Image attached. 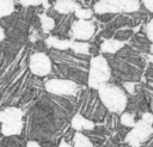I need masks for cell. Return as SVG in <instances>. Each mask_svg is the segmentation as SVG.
Wrapping results in <instances>:
<instances>
[{"mask_svg":"<svg viewBox=\"0 0 153 147\" xmlns=\"http://www.w3.org/2000/svg\"><path fill=\"white\" fill-rule=\"evenodd\" d=\"M73 39H60L55 36H50L48 39H47V44L49 47H53L54 49L59 50V51H62V50H66L68 48H71V44H72Z\"/></svg>","mask_w":153,"mask_h":147,"instance_id":"cell-12","label":"cell"},{"mask_svg":"<svg viewBox=\"0 0 153 147\" xmlns=\"http://www.w3.org/2000/svg\"><path fill=\"white\" fill-rule=\"evenodd\" d=\"M59 147H72V146H71V145H69L68 142H66L65 140H62V141L60 142V145H59Z\"/></svg>","mask_w":153,"mask_h":147,"instance_id":"cell-26","label":"cell"},{"mask_svg":"<svg viewBox=\"0 0 153 147\" xmlns=\"http://www.w3.org/2000/svg\"><path fill=\"white\" fill-rule=\"evenodd\" d=\"M74 14L79 20H90L93 16V11L90 8H81L80 7L74 12Z\"/></svg>","mask_w":153,"mask_h":147,"instance_id":"cell-18","label":"cell"},{"mask_svg":"<svg viewBox=\"0 0 153 147\" xmlns=\"http://www.w3.org/2000/svg\"><path fill=\"white\" fill-rule=\"evenodd\" d=\"M14 136H6V139L0 140V147H22V142L18 137Z\"/></svg>","mask_w":153,"mask_h":147,"instance_id":"cell-17","label":"cell"},{"mask_svg":"<svg viewBox=\"0 0 153 147\" xmlns=\"http://www.w3.org/2000/svg\"><path fill=\"white\" fill-rule=\"evenodd\" d=\"M121 122H122L123 125L129 127V128H133L135 125V123H136L135 120H134L133 114H130V112H122V115H121Z\"/></svg>","mask_w":153,"mask_h":147,"instance_id":"cell-19","label":"cell"},{"mask_svg":"<svg viewBox=\"0 0 153 147\" xmlns=\"http://www.w3.org/2000/svg\"><path fill=\"white\" fill-rule=\"evenodd\" d=\"M4 37H5V32H4V29L0 26V42L4 39Z\"/></svg>","mask_w":153,"mask_h":147,"instance_id":"cell-27","label":"cell"},{"mask_svg":"<svg viewBox=\"0 0 153 147\" xmlns=\"http://www.w3.org/2000/svg\"><path fill=\"white\" fill-rule=\"evenodd\" d=\"M153 134L152 124L145 122L143 120L135 123L133 129L126 136V142H128L131 147H139L141 143L148 140V137Z\"/></svg>","mask_w":153,"mask_h":147,"instance_id":"cell-5","label":"cell"},{"mask_svg":"<svg viewBox=\"0 0 153 147\" xmlns=\"http://www.w3.org/2000/svg\"><path fill=\"white\" fill-rule=\"evenodd\" d=\"M111 78V69L108 60L103 55H97L90 61V72L87 84L91 88H100L103 85L108 84Z\"/></svg>","mask_w":153,"mask_h":147,"instance_id":"cell-2","label":"cell"},{"mask_svg":"<svg viewBox=\"0 0 153 147\" xmlns=\"http://www.w3.org/2000/svg\"><path fill=\"white\" fill-rule=\"evenodd\" d=\"M14 11V2L11 0H0V19L8 17Z\"/></svg>","mask_w":153,"mask_h":147,"instance_id":"cell-14","label":"cell"},{"mask_svg":"<svg viewBox=\"0 0 153 147\" xmlns=\"http://www.w3.org/2000/svg\"><path fill=\"white\" fill-rule=\"evenodd\" d=\"M142 5L151 12H153V0H143L142 1Z\"/></svg>","mask_w":153,"mask_h":147,"instance_id":"cell-24","label":"cell"},{"mask_svg":"<svg viewBox=\"0 0 153 147\" xmlns=\"http://www.w3.org/2000/svg\"><path fill=\"white\" fill-rule=\"evenodd\" d=\"M45 90L55 96H74L78 92V85L69 79H50L45 82Z\"/></svg>","mask_w":153,"mask_h":147,"instance_id":"cell-6","label":"cell"},{"mask_svg":"<svg viewBox=\"0 0 153 147\" xmlns=\"http://www.w3.org/2000/svg\"><path fill=\"white\" fill-rule=\"evenodd\" d=\"M96 31V25L92 20H76L72 24L71 35L73 39L79 42L88 41Z\"/></svg>","mask_w":153,"mask_h":147,"instance_id":"cell-8","label":"cell"},{"mask_svg":"<svg viewBox=\"0 0 153 147\" xmlns=\"http://www.w3.org/2000/svg\"><path fill=\"white\" fill-rule=\"evenodd\" d=\"M149 50H151V53H153V44L151 45V49H149Z\"/></svg>","mask_w":153,"mask_h":147,"instance_id":"cell-28","label":"cell"},{"mask_svg":"<svg viewBox=\"0 0 153 147\" xmlns=\"http://www.w3.org/2000/svg\"><path fill=\"white\" fill-rule=\"evenodd\" d=\"M142 120H143L145 122L149 123V124H153V115H152V114H149V112L143 114V115H142Z\"/></svg>","mask_w":153,"mask_h":147,"instance_id":"cell-23","label":"cell"},{"mask_svg":"<svg viewBox=\"0 0 153 147\" xmlns=\"http://www.w3.org/2000/svg\"><path fill=\"white\" fill-rule=\"evenodd\" d=\"M98 96L103 105L114 114H122L127 106L124 90L114 84H105L98 88Z\"/></svg>","mask_w":153,"mask_h":147,"instance_id":"cell-1","label":"cell"},{"mask_svg":"<svg viewBox=\"0 0 153 147\" xmlns=\"http://www.w3.org/2000/svg\"><path fill=\"white\" fill-rule=\"evenodd\" d=\"M54 8L57 13L61 14H68L71 12H75L78 8H80L79 4L73 0H59L54 4Z\"/></svg>","mask_w":153,"mask_h":147,"instance_id":"cell-9","label":"cell"},{"mask_svg":"<svg viewBox=\"0 0 153 147\" xmlns=\"http://www.w3.org/2000/svg\"><path fill=\"white\" fill-rule=\"evenodd\" d=\"M43 1H19L20 5L23 6H38V5H42Z\"/></svg>","mask_w":153,"mask_h":147,"instance_id":"cell-22","label":"cell"},{"mask_svg":"<svg viewBox=\"0 0 153 147\" xmlns=\"http://www.w3.org/2000/svg\"><path fill=\"white\" fill-rule=\"evenodd\" d=\"M39 22H41L43 32H49V31H51V30L54 29V26H55V20H54L51 17L47 16V14H42V16L39 17Z\"/></svg>","mask_w":153,"mask_h":147,"instance_id":"cell-16","label":"cell"},{"mask_svg":"<svg viewBox=\"0 0 153 147\" xmlns=\"http://www.w3.org/2000/svg\"><path fill=\"white\" fill-rule=\"evenodd\" d=\"M71 49L76 54H88L90 51V44L86 42H79L73 41L71 44Z\"/></svg>","mask_w":153,"mask_h":147,"instance_id":"cell-15","label":"cell"},{"mask_svg":"<svg viewBox=\"0 0 153 147\" xmlns=\"http://www.w3.org/2000/svg\"><path fill=\"white\" fill-rule=\"evenodd\" d=\"M123 86H124V88L127 90L128 93H130V94L134 93V91H135V85H134V82H124Z\"/></svg>","mask_w":153,"mask_h":147,"instance_id":"cell-21","label":"cell"},{"mask_svg":"<svg viewBox=\"0 0 153 147\" xmlns=\"http://www.w3.org/2000/svg\"><path fill=\"white\" fill-rule=\"evenodd\" d=\"M26 147H42L37 141H33V140H30L26 142Z\"/></svg>","mask_w":153,"mask_h":147,"instance_id":"cell-25","label":"cell"},{"mask_svg":"<svg viewBox=\"0 0 153 147\" xmlns=\"http://www.w3.org/2000/svg\"><path fill=\"white\" fill-rule=\"evenodd\" d=\"M123 45H124V42H122V41H118L115 38L105 39L100 45V51L106 53V54H115L121 48H123Z\"/></svg>","mask_w":153,"mask_h":147,"instance_id":"cell-11","label":"cell"},{"mask_svg":"<svg viewBox=\"0 0 153 147\" xmlns=\"http://www.w3.org/2000/svg\"><path fill=\"white\" fill-rule=\"evenodd\" d=\"M72 128L76 131L80 130H92L94 128V123L87 118H85L81 114H76L72 120Z\"/></svg>","mask_w":153,"mask_h":147,"instance_id":"cell-10","label":"cell"},{"mask_svg":"<svg viewBox=\"0 0 153 147\" xmlns=\"http://www.w3.org/2000/svg\"><path fill=\"white\" fill-rule=\"evenodd\" d=\"M73 147H94L92 141L80 131H76L73 136Z\"/></svg>","mask_w":153,"mask_h":147,"instance_id":"cell-13","label":"cell"},{"mask_svg":"<svg viewBox=\"0 0 153 147\" xmlns=\"http://www.w3.org/2000/svg\"><path fill=\"white\" fill-rule=\"evenodd\" d=\"M141 2L137 0H100L93 6L97 14H115V13H131L140 10Z\"/></svg>","mask_w":153,"mask_h":147,"instance_id":"cell-3","label":"cell"},{"mask_svg":"<svg viewBox=\"0 0 153 147\" xmlns=\"http://www.w3.org/2000/svg\"><path fill=\"white\" fill-rule=\"evenodd\" d=\"M1 133L5 136H14L20 134L23 129V112L20 109L11 106L0 111Z\"/></svg>","mask_w":153,"mask_h":147,"instance_id":"cell-4","label":"cell"},{"mask_svg":"<svg viewBox=\"0 0 153 147\" xmlns=\"http://www.w3.org/2000/svg\"><path fill=\"white\" fill-rule=\"evenodd\" d=\"M146 33H147V37L151 42H153V19L147 24V27H146Z\"/></svg>","mask_w":153,"mask_h":147,"instance_id":"cell-20","label":"cell"},{"mask_svg":"<svg viewBox=\"0 0 153 147\" xmlns=\"http://www.w3.org/2000/svg\"><path fill=\"white\" fill-rule=\"evenodd\" d=\"M29 67L32 74L37 75V76H44L48 75L51 72V60L48 55H45L44 53H35L30 56V62H29Z\"/></svg>","mask_w":153,"mask_h":147,"instance_id":"cell-7","label":"cell"}]
</instances>
